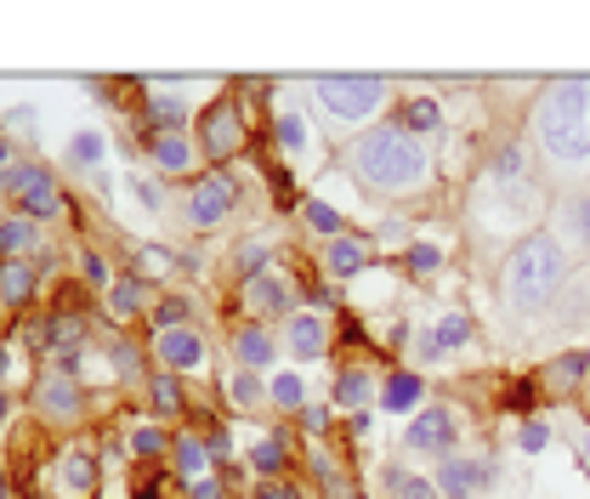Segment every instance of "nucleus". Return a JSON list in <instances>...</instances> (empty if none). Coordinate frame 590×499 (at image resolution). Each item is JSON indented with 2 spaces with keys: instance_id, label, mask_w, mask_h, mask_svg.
Returning <instances> with one entry per match:
<instances>
[{
  "instance_id": "nucleus-1",
  "label": "nucleus",
  "mask_w": 590,
  "mask_h": 499,
  "mask_svg": "<svg viewBox=\"0 0 590 499\" xmlns=\"http://www.w3.org/2000/svg\"><path fill=\"white\" fill-rule=\"evenodd\" d=\"M353 171L375 193H415L426 182V147L404 125H380L353 142Z\"/></svg>"
},
{
  "instance_id": "nucleus-2",
  "label": "nucleus",
  "mask_w": 590,
  "mask_h": 499,
  "mask_svg": "<svg viewBox=\"0 0 590 499\" xmlns=\"http://www.w3.org/2000/svg\"><path fill=\"white\" fill-rule=\"evenodd\" d=\"M539 142L551 160H590V74L551 80L539 96Z\"/></svg>"
},
{
  "instance_id": "nucleus-3",
  "label": "nucleus",
  "mask_w": 590,
  "mask_h": 499,
  "mask_svg": "<svg viewBox=\"0 0 590 499\" xmlns=\"http://www.w3.org/2000/svg\"><path fill=\"white\" fill-rule=\"evenodd\" d=\"M562 273H568V262H562V244H557V238H546V233L522 238L511 256H506V273H500L506 307L539 313V307H546L551 295L562 289Z\"/></svg>"
},
{
  "instance_id": "nucleus-4",
  "label": "nucleus",
  "mask_w": 590,
  "mask_h": 499,
  "mask_svg": "<svg viewBox=\"0 0 590 499\" xmlns=\"http://www.w3.org/2000/svg\"><path fill=\"white\" fill-rule=\"evenodd\" d=\"M313 96L335 114V120H369L380 103H386V80L380 74H318L313 80Z\"/></svg>"
},
{
  "instance_id": "nucleus-5",
  "label": "nucleus",
  "mask_w": 590,
  "mask_h": 499,
  "mask_svg": "<svg viewBox=\"0 0 590 499\" xmlns=\"http://www.w3.org/2000/svg\"><path fill=\"white\" fill-rule=\"evenodd\" d=\"M244 142H251V131H244V109L238 96H216V103L200 114V154L211 165H227L244 154Z\"/></svg>"
},
{
  "instance_id": "nucleus-6",
  "label": "nucleus",
  "mask_w": 590,
  "mask_h": 499,
  "mask_svg": "<svg viewBox=\"0 0 590 499\" xmlns=\"http://www.w3.org/2000/svg\"><path fill=\"white\" fill-rule=\"evenodd\" d=\"M0 187L18 198L29 222H52V216H63V193H58V182L45 176L40 165H7V171H0Z\"/></svg>"
},
{
  "instance_id": "nucleus-7",
  "label": "nucleus",
  "mask_w": 590,
  "mask_h": 499,
  "mask_svg": "<svg viewBox=\"0 0 590 499\" xmlns=\"http://www.w3.org/2000/svg\"><path fill=\"white\" fill-rule=\"evenodd\" d=\"M233 205H238V187L227 176H200L187 187V222L193 227H222Z\"/></svg>"
},
{
  "instance_id": "nucleus-8",
  "label": "nucleus",
  "mask_w": 590,
  "mask_h": 499,
  "mask_svg": "<svg viewBox=\"0 0 590 499\" xmlns=\"http://www.w3.org/2000/svg\"><path fill=\"white\" fill-rule=\"evenodd\" d=\"M154 358L165 369H200L205 364V340L193 329H165V335H154Z\"/></svg>"
},
{
  "instance_id": "nucleus-9",
  "label": "nucleus",
  "mask_w": 590,
  "mask_h": 499,
  "mask_svg": "<svg viewBox=\"0 0 590 499\" xmlns=\"http://www.w3.org/2000/svg\"><path fill=\"white\" fill-rule=\"evenodd\" d=\"M409 448L449 460V448H455V420H449V409H426V415L409 426Z\"/></svg>"
},
{
  "instance_id": "nucleus-10",
  "label": "nucleus",
  "mask_w": 590,
  "mask_h": 499,
  "mask_svg": "<svg viewBox=\"0 0 590 499\" xmlns=\"http://www.w3.org/2000/svg\"><path fill=\"white\" fill-rule=\"evenodd\" d=\"M96 488V460L85 455V448H63L58 455V493L63 499H85Z\"/></svg>"
},
{
  "instance_id": "nucleus-11",
  "label": "nucleus",
  "mask_w": 590,
  "mask_h": 499,
  "mask_svg": "<svg viewBox=\"0 0 590 499\" xmlns=\"http://www.w3.org/2000/svg\"><path fill=\"white\" fill-rule=\"evenodd\" d=\"M244 313H256V318H278L289 313V295L273 273H256V278H244Z\"/></svg>"
},
{
  "instance_id": "nucleus-12",
  "label": "nucleus",
  "mask_w": 590,
  "mask_h": 499,
  "mask_svg": "<svg viewBox=\"0 0 590 499\" xmlns=\"http://www.w3.org/2000/svg\"><path fill=\"white\" fill-rule=\"evenodd\" d=\"M482 477H488V466H477V460H455V455L437 466V488L449 493V499H471Z\"/></svg>"
},
{
  "instance_id": "nucleus-13",
  "label": "nucleus",
  "mask_w": 590,
  "mask_h": 499,
  "mask_svg": "<svg viewBox=\"0 0 590 499\" xmlns=\"http://www.w3.org/2000/svg\"><path fill=\"white\" fill-rule=\"evenodd\" d=\"M324 267H329L335 278H353V273H364V267H369V244H364V238H353V233L329 238V256H324Z\"/></svg>"
},
{
  "instance_id": "nucleus-14",
  "label": "nucleus",
  "mask_w": 590,
  "mask_h": 499,
  "mask_svg": "<svg viewBox=\"0 0 590 499\" xmlns=\"http://www.w3.org/2000/svg\"><path fill=\"white\" fill-rule=\"evenodd\" d=\"M466 340H471V318H466V313H449L431 335H420V353L437 358V353H449V346H466Z\"/></svg>"
},
{
  "instance_id": "nucleus-15",
  "label": "nucleus",
  "mask_w": 590,
  "mask_h": 499,
  "mask_svg": "<svg viewBox=\"0 0 590 499\" xmlns=\"http://www.w3.org/2000/svg\"><path fill=\"white\" fill-rule=\"evenodd\" d=\"M34 295V267H23V262H0V307H23Z\"/></svg>"
},
{
  "instance_id": "nucleus-16",
  "label": "nucleus",
  "mask_w": 590,
  "mask_h": 499,
  "mask_svg": "<svg viewBox=\"0 0 590 499\" xmlns=\"http://www.w3.org/2000/svg\"><path fill=\"white\" fill-rule=\"evenodd\" d=\"M34 397H40V409H45V415H74V404H80V386H74L69 375H45Z\"/></svg>"
},
{
  "instance_id": "nucleus-17",
  "label": "nucleus",
  "mask_w": 590,
  "mask_h": 499,
  "mask_svg": "<svg viewBox=\"0 0 590 499\" xmlns=\"http://www.w3.org/2000/svg\"><path fill=\"white\" fill-rule=\"evenodd\" d=\"M148 147H154L160 171H187V165H193V147H187V136H176V131H160V136H148Z\"/></svg>"
},
{
  "instance_id": "nucleus-18",
  "label": "nucleus",
  "mask_w": 590,
  "mask_h": 499,
  "mask_svg": "<svg viewBox=\"0 0 590 499\" xmlns=\"http://www.w3.org/2000/svg\"><path fill=\"white\" fill-rule=\"evenodd\" d=\"M375 397V380L364 375V369H347V375H335V404L340 409H358L364 415V404Z\"/></svg>"
},
{
  "instance_id": "nucleus-19",
  "label": "nucleus",
  "mask_w": 590,
  "mask_h": 499,
  "mask_svg": "<svg viewBox=\"0 0 590 499\" xmlns=\"http://www.w3.org/2000/svg\"><path fill=\"white\" fill-rule=\"evenodd\" d=\"M415 404H420V375H409V369L386 375V409L391 415H409Z\"/></svg>"
},
{
  "instance_id": "nucleus-20",
  "label": "nucleus",
  "mask_w": 590,
  "mask_h": 499,
  "mask_svg": "<svg viewBox=\"0 0 590 499\" xmlns=\"http://www.w3.org/2000/svg\"><path fill=\"white\" fill-rule=\"evenodd\" d=\"M176 471H182L187 482L211 477V448H205L200 437H182V442H176Z\"/></svg>"
},
{
  "instance_id": "nucleus-21",
  "label": "nucleus",
  "mask_w": 590,
  "mask_h": 499,
  "mask_svg": "<svg viewBox=\"0 0 590 499\" xmlns=\"http://www.w3.org/2000/svg\"><path fill=\"white\" fill-rule=\"evenodd\" d=\"M289 353L295 358H324V324L318 318H295L289 324Z\"/></svg>"
},
{
  "instance_id": "nucleus-22",
  "label": "nucleus",
  "mask_w": 590,
  "mask_h": 499,
  "mask_svg": "<svg viewBox=\"0 0 590 499\" xmlns=\"http://www.w3.org/2000/svg\"><path fill=\"white\" fill-rule=\"evenodd\" d=\"M584 369H590V358H584V353H568V358H557V364L546 369V386H551V391H573V386L584 380Z\"/></svg>"
},
{
  "instance_id": "nucleus-23",
  "label": "nucleus",
  "mask_w": 590,
  "mask_h": 499,
  "mask_svg": "<svg viewBox=\"0 0 590 499\" xmlns=\"http://www.w3.org/2000/svg\"><path fill=\"white\" fill-rule=\"evenodd\" d=\"M313 471H318V482H324V499H358L353 477H347V471H335L329 455H313Z\"/></svg>"
},
{
  "instance_id": "nucleus-24",
  "label": "nucleus",
  "mask_w": 590,
  "mask_h": 499,
  "mask_svg": "<svg viewBox=\"0 0 590 499\" xmlns=\"http://www.w3.org/2000/svg\"><path fill=\"white\" fill-rule=\"evenodd\" d=\"M442 125V109L431 103V96H415V103L404 109V131L409 136H426V131H437Z\"/></svg>"
},
{
  "instance_id": "nucleus-25",
  "label": "nucleus",
  "mask_w": 590,
  "mask_h": 499,
  "mask_svg": "<svg viewBox=\"0 0 590 499\" xmlns=\"http://www.w3.org/2000/svg\"><path fill=\"white\" fill-rule=\"evenodd\" d=\"M238 358L251 364V369L273 364V340H267V329H238Z\"/></svg>"
},
{
  "instance_id": "nucleus-26",
  "label": "nucleus",
  "mask_w": 590,
  "mask_h": 499,
  "mask_svg": "<svg viewBox=\"0 0 590 499\" xmlns=\"http://www.w3.org/2000/svg\"><path fill=\"white\" fill-rule=\"evenodd\" d=\"M148 397H154V409H160V415H176V409H182V386H176V375H154V380H148Z\"/></svg>"
},
{
  "instance_id": "nucleus-27",
  "label": "nucleus",
  "mask_w": 590,
  "mask_h": 499,
  "mask_svg": "<svg viewBox=\"0 0 590 499\" xmlns=\"http://www.w3.org/2000/svg\"><path fill=\"white\" fill-rule=\"evenodd\" d=\"M136 262H142L136 278H165V273L176 267V256H171V249H160V244H142V249H136Z\"/></svg>"
},
{
  "instance_id": "nucleus-28",
  "label": "nucleus",
  "mask_w": 590,
  "mask_h": 499,
  "mask_svg": "<svg viewBox=\"0 0 590 499\" xmlns=\"http://www.w3.org/2000/svg\"><path fill=\"white\" fill-rule=\"evenodd\" d=\"M136 302H142V278H114V289H109L114 318H131V313H136Z\"/></svg>"
},
{
  "instance_id": "nucleus-29",
  "label": "nucleus",
  "mask_w": 590,
  "mask_h": 499,
  "mask_svg": "<svg viewBox=\"0 0 590 499\" xmlns=\"http://www.w3.org/2000/svg\"><path fill=\"white\" fill-rule=\"evenodd\" d=\"M278 147H289V154H302V147H307V120L302 114H278Z\"/></svg>"
},
{
  "instance_id": "nucleus-30",
  "label": "nucleus",
  "mask_w": 590,
  "mask_h": 499,
  "mask_svg": "<svg viewBox=\"0 0 590 499\" xmlns=\"http://www.w3.org/2000/svg\"><path fill=\"white\" fill-rule=\"evenodd\" d=\"M187 313H193V307L182 302V295H165V302L154 307V324H160V335H165V329H187Z\"/></svg>"
},
{
  "instance_id": "nucleus-31",
  "label": "nucleus",
  "mask_w": 590,
  "mask_h": 499,
  "mask_svg": "<svg viewBox=\"0 0 590 499\" xmlns=\"http://www.w3.org/2000/svg\"><path fill=\"white\" fill-rule=\"evenodd\" d=\"M251 460H256V471H262L267 482H278V471H284V442H278V437H267Z\"/></svg>"
},
{
  "instance_id": "nucleus-32",
  "label": "nucleus",
  "mask_w": 590,
  "mask_h": 499,
  "mask_svg": "<svg viewBox=\"0 0 590 499\" xmlns=\"http://www.w3.org/2000/svg\"><path fill=\"white\" fill-rule=\"evenodd\" d=\"M29 244H34V222L29 216L0 222V249H29Z\"/></svg>"
},
{
  "instance_id": "nucleus-33",
  "label": "nucleus",
  "mask_w": 590,
  "mask_h": 499,
  "mask_svg": "<svg viewBox=\"0 0 590 499\" xmlns=\"http://www.w3.org/2000/svg\"><path fill=\"white\" fill-rule=\"evenodd\" d=\"M69 160H74V165H96V160H103V136H96V131H80V136L69 142Z\"/></svg>"
},
{
  "instance_id": "nucleus-34",
  "label": "nucleus",
  "mask_w": 590,
  "mask_h": 499,
  "mask_svg": "<svg viewBox=\"0 0 590 499\" xmlns=\"http://www.w3.org/2000/svg\"><path fill=\"white\" fill-rule=\"evenodd\" d=\"M568 227H573V238H579V244H590V193L568 198Z\"/></svg>"
},
{
  "instance_id": "nucleus-35",
  "label": "nucleus",
  "mask_w": 590,
  "mask_h": 499,
  "mask_svg": "<svg viewBox=\"0 0 590 499\" xmlns=\"http://www.w3.org/2000/svg\"><path fill=\"white\" fill-rule=\"evenodd\" d=\"M307 222H313V233H324V238H340V216L324 205V198H313V205H307Z\"/></svg>"
},
{
  "instance_id": "nucleus-36",
  "label": "nucleus",
  "mask_w": 590,
  "mask_h": 499,
  "mask_svg": "<svg viewBox=\"0 0 590 499\" xmlns=\"http://www.w3.org/2000/svg\"><path fill=\"white\" fill-rule=\"evenodd\" d=\"M160 448H165V431H160V426H142V431L131 437V455H136V460H154Z\"/></svg>"
},
{
  "instance_id": "nucleus-37",
  "label": "nucleus",
  "mask_w": 590,
  "mask_h": 499,
  "mask_svg": "<svg viewBox=\"0 0 590 499\" xmlns=\"http://www.w3.org/2000/svg\"><path fill=\"white\" fill-rule=\"evenodd\" d=\"M273 404H278V409H302V380L278 375V380H273Z\"/></svg>"
},
{
  "instance_id": "nucleus-38",
  "label": "nucleus",
  "mask_w": 590,
  "mask_h": 499,
  "mask_svg": "<svg viewBox=\"0 0 590 499\" xmlns=\"http://www.w3.org/2000/svg\"><path fill=\"white\" fill-rule=\"evenodd\" d=\"M386 488H398V499H431V482H415L404 471H386Z\"/></svg>"
},
{
  "instance_id": "nucleus-39",
  "label": "nucleus",
  "mask_w": 590,
  "mask_h": 499,
  "mask_svg": "<svg viewBox=\"0 0 590 499\" xmlns=\"http://www.w3.org/2000/svg\"><path fill=\"white\" fill-rule=\"evenodd\" d=\"M437 262H442V256H437V244H415V249H409V273H415V278L437 273Z\"/></svg>"
},
{
  "instance_id": "nucleus-40",
  "label": "nucleus",
  "mask_w": 590,
  "mask_h": 499,
  "mask_svg": "<svg viewBox=\"0 0 590 499\" xmlns=\"http://www.w3.org/2000/svg\"><path fill=\"white\" fill-rule=\"evenodd\" d=\"M227 391H233V404H238V409H251V404H262V386H256L251 375H233V386H227Z\"/></svg>"
},
{
  "instance_id": "nucleus-41",
  "label": "nucleus",
  "mask_w": 590,
  "mask_h": 499,
  "mask_svg": "<svg viewBox=\"0 0 590 499\" xmlns=\"http://www.w3.org/2000/svg\"><path fill=\"white\" fill-rule=\"evenodd\" d=\"M533 397H539V391H533V380H517V386L506 391V409H517V415H528V409H533Z\"/></svg>"
},
{
  "instance_id": "nucleus-42",
  "label": "nucleus",
  "mask_w": 590,
  "mask_h": 499,
  "mask_svg": "<svg viewBox=\"0 0 590 499\" xmlns=\"http://www.w3.org/2000/svg\"><path fill=\"white\" fill-rule=\"evenodd\" d=\"M262 262H267V244H244V249H238V267L251 273V278L262 273Z\"/></svg>"
},
{
  "instance_id": "nucleus-43",
  "label": "nucleus",
  "mask_w": 590,
  "mask_h": 499,
  "mask_svg": "<svg viewBox=\"0 0 590 499\" xmlns=\"http://www.w3.org/2000/svg\"><path fill=\"white\" fill-rule=\"evenodd\" d=\"M187 499H222V477H200V482H187Z\"/></svg>"
},
{
  "instance_id": "nucleus-44",
  "label": "nucleus",
  "mask_w": 590,
  "mask_h": 499,
  "mask_svg": "<svg viewBox=\"0 0 590 499\" xmlns=\"http://www.w3.org/2000/svg\"><path fill=\"white\" fill-rule=\"evenodd\" d=\"M131 187H136V198H142V205H148V211H160V187H154V182H148V176H131Z\"/></svg>"
},
{
  "instance_id": "nucleus-45",
  "label": "nucleus",
  "mask_w": 590,
  "mask_h": 499,
  "mask_svg": "<svg viewBox=\"0 0 590 499\" xmlns=\"http://www.w3.org/2000/svg\"><path fill=\"white\" fill-rule=\"evenodd\" d=\"M256 499H302V493H295L289 482H262V488H256Z\"/></svg>"
},
{
  "instance_id": "nucleus-46",
  "label": "nucleus",
  "mask_w": 590,
  "mask_h": 499,
  "mask_svg": "<svg viewBox=\"0 0 590 499\" xmlns=\"http://www.w3.org/2000/svg\"><path fill=\"white\" fill-rule=\"evenodd\" d=\"M522 448L533 455V448H546V426H522Z\"/></svg>"
},
{
  "instance_id": "nucleus-47",
  "label": "nucleus",
  "mask_w": 590,
  "mask_h": 499,
  "mask_svg": "<svg viewBox=\"0 0 590 499\" xmlns=\"http://www.w3.org/2000/svg\"><path fill=\"white\" fill-rule=\"evenodd\" d=\"M85 284H109V267L96 262V256H85Z\"/></svg>"
},
{
  "instance_id": "nucleus-48",
  "label": "nucleus",
  "mask_w": 590,
  "mask_h": 499,
  "mask_svg": "<svg viewBox=\"0 0 590 499\" xmlns=\"http://www.w3.org/2000/svg\"><path fill=\"white\" fill-rule=\"evenodd\" d=\"M7 125H18V131H29V125H34V109H12V114H7Z\"/></svg>"
},
{
  "instance_id": "nucleus-49",
  "label": "nucleus",
  "mask_w": 590,
  "mask_h": 499,
  "mask_svg": "<svg viewBox=\"0 0 590 499\" xmlns=\"http://www.w3.org/2000/svg\"><path fill=\"white\" fill-rule=\"evenodd\" d=\"M136 499H165V493H160V482H136Z\"/></svg>"
},
{
  "instance_id": "nucleus-50",
  "label": "nucleus",
  "mask_w": 590,
  "mask_h": 499,
  "mask_svg": "<svg viewBox=\"0 0 590 499\" xmlns=\"http://www.w3.org/2000/svg\"><path fill=\"white\" fill-rule=\"evenodd\" d=\"M0 171H7V136H0Z\"/></svg>"
},
{
  "instance_id": "nucleus-51",
  "label": "nucleus",
  "mask_w": 590,
  "mask_h": 499,
  "mask_svg": "<svg viewBox=\"0 0 590 499\" xmlns=\"http://www.w3.org/2000/svg\"><path fill=\"white\" fill-rule=\"evenodd\" d=\"M7 409H12V404H7V391H0V420H7Z\"/></svg>"
},
{
  "instance_id": "nucleus-52",
  "label": "nucleus",
  "mask_w": 590,
  "mask_h": 499,
  "mask_svg": "<svg viewBox=\"0 0 590 499\" xmlns=\"http://www.w3.org/2000/svg\"><path fill=\"white\" fill-rule=\"evenodd\" d=\"M0 499H12V488H7V477H0Z\"/></svg>"
},
{
  "instance_id": "nucleus-53",
  "label": "nucleus",
  "mask_w": 590,
  "mask_h": 499,
  "mask_svg": "<svg viewBox=\"0 0 590 499\" xmlns=\"http://www.w3.org/2000/svg\"><path fill=\"white\" fill-rule=\"evenodd\" d=\"M584 466H590V437H584Z\"/></svg>"
},
{
  "instance_id": "nucleus-54",
  "label": "nucleus",
  "mask_w": 590,
  "mask_h": 499,
  "mask_svg": "<svg viewBox=\"0 0 590 499\" xmlns=\"http://www.w3.org/2000/svg\"><path fill=\"white\" fill-rule=\"evenodd\" d=\"M0 375H7V353H0Z\"/></svg>"
}]
</instances>
